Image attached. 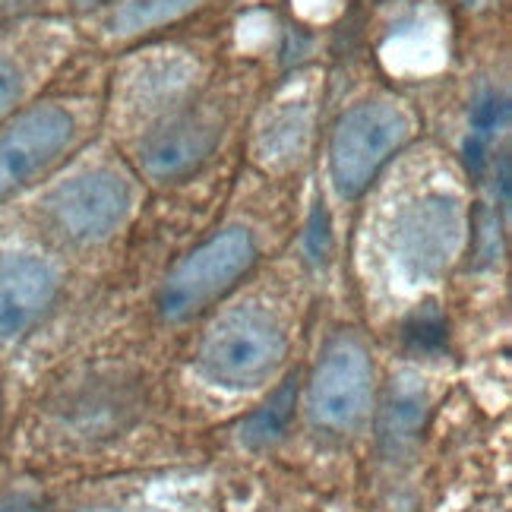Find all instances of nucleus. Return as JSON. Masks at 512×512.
I'll use <instances>...</instances> for the list:
<instances>
[{
	"mask_svg": "<svg viewBox=\"0 0 512 512\" xmlns=\"http://www.w3.org/2000/svg\"><path fill=\"white\" fill-rule=\"evenodd\" d=\"M288 339L266 310L241 307L215 320L200 345L203 373L225 389L263 386L285 364Z\"/></svg>",
	"mask_w": 512,
	"mask_h": 512,
	"instance_id": "1",
	"label": "nucleus"
},
{
	"mask_svg": "<svg viewBox=\"0 0 512 512\" xmlns=\"http://www.w3.org/2000/svg\"><path fill=\"white\" fill-rule=\"evenodd\" d=\"M256 263V241L247 228H225L171 269L159 288V313L168 323L190 320L238 285Z\"/></svg>",
	"mask_w": 512,
	"mask_h": 512,
	"instance_id": "2",
	"label": "nucleus"
},
{
	"mask_svg": "<svg viewBox=\"0 0 512 512\" xmlns=\"http://www.w3.org/2000/svg\"><path fill=\"white\" fill-rule=\"evenodd\" d=\"M408 140V117L389 102H361L332 130L329 174L345 200L361 196Z\"/></svg>",
	"mask_w": 512,
	"mask_h": 512,
	"instance_id": "3",
	"label": "nucleus"
},
{
	"mask_svg": "<svg viewBox=\"0 0 512 512\" xmlns=\"http://www.w3.org/2000/svg\"><path fill=\"white\" fill-rule=\"evenodd\" d=\"M373 396V361L367 345L345 332L320 354L310 377V415L329 433L361 427Z\"/></svg>",
	"mask_w": 512,
	"mask_h": 512,
	"instance_id": "4",
	"label": "nucleus"
},
{
	"mask_svg": "<svg viewBox=\"0 0 512 512\" xmlns=\"http://www.w3.org/2000/svg\"><path fill=\"white\" fill-rule=\"evenodd\" d=\"M130 206V184L98 168L57 187L45 200V219L70 244H98L127 222Z\"/></svg>",
	"mask_w": 512,
	"mask_h": 512,
	"instance_id": "5",
	"label": "nucleus"
},
{
	"mask_svg": "<svg viewBox=\"0 0 512 512\" xmlns=\"http://www.w3.org/2000/svg\"><path fill=\"white\" fill-rule=\"evenodd\" d=\"M465 238V215L456 196L427 193L405 206L392 228V250L411 279H437L456 260Z\"/></svg>",
	"mask_w": 512,
	"mask_h": 512,
	"instance_id": "6",
	"label": "nucleus"
},
{
	"mask_svg": "<svg viewBox=\"0 0 512 512\" xmlns=\"http://www.w3.org/2000/svg\"><path fill=\"white\" fill-rule=\"evenodd\" d=\"M73 133L76 124L61 105H35L0 130V203L51 168Z\"/></svg>",
	"mask_w": 512,
	"mask_h": 512,
	"instance_id": "7",
	"label": "nucleus"
},
{
	"mask_svg": "<svg viewBox=\"0 0 512 512\" xmlns=\"http://www.w3.org/2000/svg\"><path fill=\"white\" fill-rule=\"evenodd\" d=\"M143 408V392L133 380L121 373H95L92 380L76 383L70 392H64L57 415H61L70 437L83 440H105L117 437L121 430L133 424V418Z\"/></svg>",
	"mask_w": 512,
	"mask_h": 512,
	"instance_id": "8",
	"label": "nucleus"
},
{
	"mask_svg": "<svg viewBox=\"0 0 512 512\" xmlns=\"http://www.w3.org/2000/svg\"><path fill=\"white\" fill-rule=\"evenodd\" d=\"M61 279L42 256L0 253V342H16L57 304Z\"/></svg>",
	"mask_w": 512,
	"mask_h": 512,
	"instance_id": "9",
	"label": "nucleus"
},
{
	"mask_svg": "<svg viewBox=\"0 0 512 512\" xmlns=\"http://www.w3.org/2000/svg\"><path fill=\"white\" fill-rule=\"evenodd\" d=\"M219 121L212 111H181L152 130L143 143V168L155 181H177L209 159L219 143Z\"/></svg>",
	"mask_w": 512,
	"mask_h": 512,
	"instance_id": "10",
	"label": "nucleus"
},
{
	"mask_svg": "<svg viewBox=\"0 0 512 512\" xmlns=\"http://www.w3.org/2000/svg\"><path fill=\"white\" fill-rule=\"evenodd\" d=\"M430 415V392L421 377L415 373H399L396 380L386 386V396L380 405V446L389 456H399V452L411 449L418 443L421 430Z\"/></svg>",
	"mask_w": 512,
	"mask_h": 512,
	"instance_id": "11",
	"label": "nucleus"
},
{
	"mask_svg": "<svg viewBox=\"0 0 512 512\" xmlns=\"http://www.w3.org/2000/svg\"><path fill=\"white\" fill-rule=\"evenodd\" d=\"M294 405H298V380H285L272 392V399L256 408L253 415L241 424V440L250 449H266L285 437V430L294 418Z\"/></svg>",
	"mask_w": 512,
	"mask_h": 512,
	"instance_id": "12",
	"label": "nucleus"
},
{
	"mask_svg": "<svg viewBox=\"0 0 512 512\" xmlns=\"http://www.w3.org/2000/svg\"><path fill=\"white\" fill-rule=\"evenodd\" d=\"M203 0H121L111 16V32L117 35H136L155 26H165L171 19L190 13Z\"/></svg>",
	"mask_w": 512,
	"mask_h": 512,
	"instance_id": "13",
	"label": "nucleus"
},
{
	"mask_svg": "<svg viewBox=\"0 0 512 512\" xmlns=\"http://www.w3.org/2000/svg\"><path fill=\"white\" fill-rule=\"evenodd\" d=\"M405 345L418 354H437L446 348V320L437 310V304H424L415 310L405 323Z\"/></svg>",
	"mask_w": 512,
	"mask_h": 512,
	"instance_id": "14",
	"label": "nucleus"
},
{
	"mask_svg": "<svg viewBox=\"0 0 512 512\" xmlns=\"http://www.w3.org/2000/svg\"><path fill=\"white\" fill-rule=\"evenodd\" d=\"M506 121H509V105H506V98L497 95V92L481 95L478 102L471 105V140H468V143L487 146V143H490V136H494Z\"/></svg>",
	"mask_w": 512,
	"mask_h": 512,
	"instance_id": "15",
	"label": "nucleus"
},
{
	"mask_svg": "<svg viewBox=\"0 0 512 512\" xmlns=\"http://www.w3.org/2000/svg\"><path fill=\"white\" fill-rule=\"evenodd\" d=\"M19 92H23V73L10 57L0 54V117L19 102Z\"/></svg>",
	"mask_w": 512,
	"mask_h": 512,
	"instance_id": "16",
	"label": "nucleus"
},
{
	"mask_svg": "<svg viewBox=\"0 0 512 512\" xmlns=\"http://www.w3.org/2000/svg\"><path fill=\"white\" fill-rule=\"evenodd\" d=\"M307 244H310L313 260H323V256L329 253V219H326L323 203H317V209H313L310 231H307Z\"/></svg>",
	"mask_w": 512,
	"mask_h": 512,
	"instance_id": "17",
	"label": "nucleus"
},
{
	"mask_svg": "<svg viewBox=\"0 0 512 512\" xmlns=\"http://www.w3.org/2000/svg\"><path fill=\"white\" fill-rule=\"evenodd\" d=\"M462 7H468V10H484V7H490L494 0H459Z\"/></svg>",
	"mask_w": 512,
	"mask_h": 512,
	"instance_id": "18",
	"label": "nucleus"
},
{
	"mask_svg": "<svg viewBox=\"0 0 512 512\" xmlns=\"http://www.w3.org/2000/svg\"><path fill=\"white\" fill-rule=\"evenodd\" d=\"M73 4L86 10V7H98V4H105V0H73Z\"/></svg>",
	"mask_w": 512,
	"mask_h": 512,
	"instance_id": "19",
	"label": "nucleus"
},
{
	"mask_svg": "<svg viewBox=\"0 0 512 512\" xmlns=\"http://www.w3.org/2000/svg\"><path fill=\"white\" fill-rule=\"evenodd\" d=\"M86 512H143V509H86Z\"/></svg>",
	"mask_w": 512,
	"mask_h": 512,
	"instance_id": "20",
	"label": "nucleus"
},
{
	"mask_svg": "<svg viewBox=\"0 0 512 512\" xmlns=\"http://www.w3.org/2000/svg\"><path fill=\"white\" fill-rule=\"evenodd\" d=\"M0 415H4V392H0Z\"/></svg>",
	"mask_w": 512,
	"mask_h": 512,
	"instance_id": "21",
	"label": "nucleus"
}]
</instances>
